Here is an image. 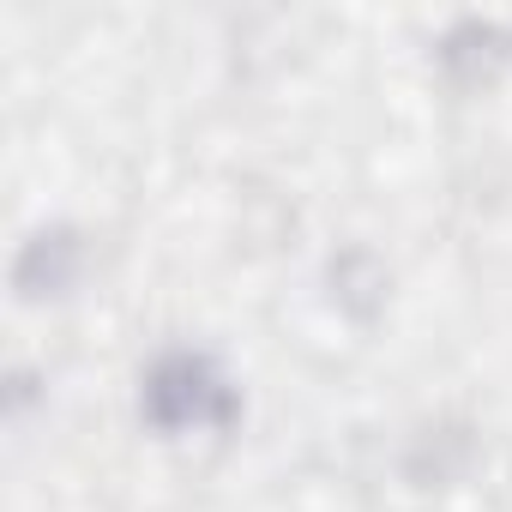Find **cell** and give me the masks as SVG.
Masks as SVG:
<instances>
[{
    "label": "cell",
    "instance_id": "cell-1",
    "mask_svg": "<svg viewBox=\"0 0 512 512\" xmlns=\"http://www.w3.org/2000/svg\"><path fill=\"white\" fill-rule=\"evenodd\" d=\"M145 416L169 434L199 422H229V386L205 356H163L145 380Z\"/></svg>",
    "mask_w": 512,
    "mask_h": 512
},
{
    "label": "cell",
    "instance_id": "cell-2",
    "mask_svg": "<svg viewBox=\"0 0 512 512\" xmlns=\"http://www.w3.org/2000/svg\"><path fill=\"white\" fill-rule=\"evenodd\" d=\"M73 266H79L73 235H37L19 260V290L25 296H61L73 284Z\"/></svg>",
    "mask_w": 512,
    "mask_h": 512
}]
</instances>
